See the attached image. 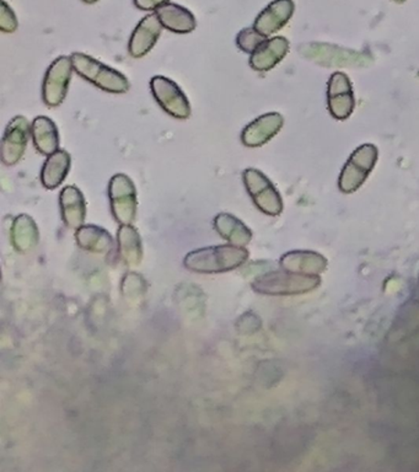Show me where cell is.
<instances>
[{
    "label": "cell",
    "mask_w": 419,
    "mask_h": 472,
    "mask_svg": "<svg viewBox=\"0 0 419 472\" xmlns=\"http://www.w3.org/2000/svg\"><path fill=\"white\" fill-rule=\"evenodd\" d=\"M249 252L242 246L220 245L193 250L184 260L185 267L196 274H223L242 266L249 259Z\"/></svg>",
    "instance_id": "6da1fadb"
},
{
    "label": "cell",
    "mask_w": 419,
    "mask_h": 472,
    "mask_svg": "<svg viewBox=\"0 0 419 472\" xmlns=\"http://www.w3.org/2000/svg\"><path fill=\"white\" fill-rule=\"evenodd\" d=\"M321 284L320 275L296 274L286 270L260 275L253 281V291L266 295H298L314 291Z\"/></svg>",
    "instance_id": "7a4b0ae2"
},
{
    "label": "cell",
    "mask_w": 419,
    "mask_h": 472,
    "mask_svg": "<svg viewBox=\"0 0 419 472\" xmlns=\"http://www.w3.org/2000/svg\"><path fill=\"white\" fill-rule=\"evenodd\" d=\"M73 60L74 70L87 81H91L96 88L111 94H124L130 91V81L120 71L107 67L98 59L75 52L70 56Z\"/></svg>",
    "instance_id": "3957f363"
},
{
    "label": "cell",
    "mask_w": 419,
    "mask_h": 472,
    "mask_svg": "<svg viewBox=\"0 0 419 472\" xmlns=\"http://www.w3.org/2000/svg\"><path fill=\"white\" fill-rule=\"evenodd\" d=\"M111 212L121 225H132L137 220V188L127 175L116 174L110 180Z\"/></svg>",
    "instance_id": "277c9868"
},
{
    "label": "cell",
    "mask_w": 419,
    "mask_h": 472,
    "mask_svg": "<svg viewBox=\"0 0 419 472\" xmlns=\"http://www.w3.org/2000/svg\"><path fill=\"white\" fill-rule=\"evenodd\" d=\"M378 157L379 150L372 145H363L354 150L339 175V189L343 193L356 192L367 181Z\"/></svg>",
    "instance_id": "5b68a950"
},
{
    "label": "cell",
    "mask_w": 419,
    "mask_h": 472,
    "mask_svg": "<svg viewBox=\"0 0 419 472\" xmlns=\"http://www.w3.org/2000/svg\"><path fill=\"white\" fill-rule=\"evenodd\" d=\"M242 180L251 199L261 212L271 217L283 212L282 197L266 175L251 167L243 171Z\"/></svg>",
    "instance_id": "8992f818"
},
{
    "label": "cell",
    "mask_w": 419,
    "mask_h": 472,
    "mask_svg": "<svg viewBox=\"0 0 419 472\" xmlns=\"http://www.w3.org/2000/svg\"><path fill=\"white\" fill-rule=\"evenodd\" d=\"M150 89L156 102L170 116L178 120H188L191 116L188 96L171 79L156 75L150 80Z\"/></svg>",
    "instance_id": "52a82bcc"
},
{
    "label": "cell",
    "mask_w": 419,
    "mask_h": 472,
    "mask_svg": "<svg viewBox=\"0 0 419 472\" xmlns=\"http://www.w3.org/2000/svg\"><path fill=\"white\" fill-rule=\"evenodd\" d=\"M71 57L60 56L49 66L42 84V99L48 107H59L64 102L73 73Z\"/></svg>",
    "instance_id": "ba28073f"
},
{
    "label": "cell",
    "mask_w": 419,
    "mask_h": 472,
    "mask_svg": "<svg viewBox=\"0 0 419 472\" xmlns=\"http://www.w3.org/2000/svg\"><path fill=\"white\" fill-rule=\"evenodd\" d=\"M31 134L27 117L16 116L5 128L2 142V162L6 166H16L24 156Z\"/></svg>",
    "instance_id": "9c48e42d"
},
{
    "label": "cell",
    "mask_w": 419,
    "mask_h": 472,
    "mask_svg": "<svg viewBox=\"0 0 419 472\" xmlns=\"http://www.w3.org/2000/svg\"><path fill=\"white\" fill-rule=\"evenodd\" d=\"M328 102L329 113L336 120H347L353 113L356 100L352 83L345 73L338 71L329 78Z\"/></svg>",
    "instance_id": "30bf717a"
},
{
    "label": "cell",
    "mask_w": 419,
    "mask_h": 472,
    "mask_svg": "<svg viewBox=\"0 0 419 472\" xmlns=\"http://www.w3.org/2000/svg\"><path fill=\"white\" fill-rule=\"evenodd\" d=\"M283 123H285V118L281 113L263 114L242 131V145L247 148H259L266 145L282 130Z\"/></svg>",
    "instance_id": "8fae6325"
},
{
    "label": "cell",
    "mask_w": 419,
    "mask_h": 472,
    "mask_svg": "<svg viewBox=\"0 0 419 472\" xmlns=\"http://www.w3.org/2000/svg\"><path fill=\"white\" fill-rule=\"evenodd\" d=\"M163 27L156 14H149L143 17L131 36L130 45H128L130 55L134 59H142L148 55L159 39Z\"/></svg>",
    "instance_id": "7c38bea8"
},
{
    "label": "cell",
    "mask_w": 419,
    "mask_h": 472,
    "mask_svg": "<svg viewBox=\"0 0 419 472\" xmlns=\"http://www.w3.org/2000/svg\"><path fill=\"white\" fill-rule=\"evenodd\" d=\"M295 5L293 0H274L266 9L256 17L253 28L261 35L268 36L275 34L285 27L295 14Z\"/></svg>",
    "instance_id": "4fadbf2b"
},
{
    "label": "cell",
    "mask_w": 419,
    "mask_h": 472,
    "mask_svg": "<svg viewBox=\"0 0 419 472\" xmlns=\"http://www.w3.org/2000/svg\"><path fill=\"white\" fill-rule=\"evenodd\" d=\"M289 52V41L282 36L267 38L255 52L251 55L250 66L257 71L274 70Z\"/></svg>",
    "instance_id": "5bb4252c"
},
{
    "label": "cell",
    "mask_w": 419,
    "mask_h": 472,
    "mask_svg": "<svg viewBox=\"0 0 419 472\" xmlns=\"http://www.w3.org/2000/svg\"><path fill=\"white\" fill-rule=\"evenodd\" d=\"M60 214L68 228L79 229L84 225L87 217V203L81 189L67 186L59 196Z\"/></svg>",
    "instance_id": "9a60e30c"
},
{
    "label": "cell",
    "mask_w": 419,
    "mask_h": 472,
    "mask_svg": "<svg viewBox=\"0 0 419 472\" xmlns=\"http://www.w3.org/2000/svg\"><path fill=\"white\" fill-rule=\"evenodd\" d=\"M156 16L163 27L175 34H189L196 30L195 16L184 6L167 3L156 9Z\"/></svg>",
    "instance_id": "2e32d148"
},
{
    "label": "cell",
    "mask_w": 419,
    "mask_h": 472,
    "mask_svg": "<svg viewBox=\"0 0 419 472\" xmlns=\"http://www.w3.org/2000/svg\"><path fill=\"white\" fill-rule=\"evenodd\" d=\"M281 266L296 274L320 275L328 268V260L314 252H290L282 257Z\"/></svg>",
    "instance_id": "e0dca14e"
},
{
    "label": "cell",
    "mask_w": 419,
    "mask_h": 472,
    "mask_svg": "<svg viewBox=\"0 0 419 472\" xmlns=\"http://www.w3.org/2000/svg\"><path fill=\"white\" fill-rule=\"evenodd\" d=\"M31 137L35 148L44 156H52L59 150V132L51 118L36 117L31 124Z\"/></svg>",
    "instance_id": "ac0fdd59"
},
{
    "label": "cell",
    "mask_w": 419,
    "mask_h": 472,
    "mask_svg": "<svg viewBox=\"0 0 419 472\" xmlns=\"http://www.w3.org/2000/svg\"><path fill=\"white\" fill-rule=\"evenodd\" d=\"M118 253L125 266L135 267L142 263L141 236L134 225H121L117 231Z\"/></svg>",
    "instance_id": "d6986e66"
},
{
    "label": "cell",
    "mask_w": 419,
    "mask_h": 472,
    "mask_svg": "<svg viewBox=\"0 0 419 472\" xmlns=\"http://www.w3.org/2000/svg\"><path fill=\"white\" fill-rule=\"evenodd\" d=\"M214 229L231 245L245 248L252 239V231L238 218L229 213H220L214 218Z\"/></svg>",
    "instance_id": "ffe728a7"
},
{
    "label": "cell",
    "mask_w": 419,
    "mask_h": 472,
    "mask_svg": "<svg viewBox=\"0 0 419 472\" xmlns=\"http://www.w3.org/2000/svg\"><path fill=\"white\" fill-rule=\"evenodd\" d=\"M71 166L70 154L66 150H59L46 160L41 170V182L45 188L56 189L63 184Z\"/></svg>",
    "instance_id": "44dd1931"
},
{
    "label": "cell",
    "mask_w": 419,
    "mask_h": 472,
    "mask_svg": "<svg viewBox=\"0 0 419 472\" xmlns=\"http://www.w3.org/2000/svg\"><path fill=\"white\" fill-rule=\"evenodd\" d=\"M75 241L82 250L95 253H107L113 249L110 232L96 225H82L75 232Z\"/></svg>",
    "instance_id": "7402d4cb"
},
{
    "label": "cell",
    "mask_w": 419,
    "mask_h": 472,
    "mask_svg": "<svg viewBox=\"0 0 419 472\" xmlns=\"http://www.w3.org/2000/svg\"><path fill=\"white\" fill-rule=\"evenodd\" d=\"M14 248L20 252H27L38 244L39 231L35 220L27 214H20L14 220L12 228Z\"/></svg>",
    "instance_id": "603a6c76"
},
{
    "label": "cell",
    "mask_w": 419,
    "mask_h": 472,
    "mask_svg": "<svg viewBox=\"0 0 419 472\" xmlns=\"http://www.w3.org/2000/svg\"><path fill=\"white\" fill-rule=\"evenodd\" d=\"M266 39V36L261 35L260 32L253 27L243 28V30L240 31L238 36H236V45H238V48L242 49V52L251 53V55H252Z\"/></svg>",
    "instance_id": "cb8c5ba5"
},
{
    "label": "cell",
    "mask_w": 419,
    "mask_h": 472,
    "mask_svg": "<svg viewBox=\"0 0 419 472\" xmlns=\"http://www.w3.org/2000/svg\"><path fill=\"white\" fill-rule=\"evenodd\" d=\"M17 19L16 14H14L13 9L10 8L8 5H6L5 0H2V12H0V28H2L3 32H12L17 30Z\"/></svg>",
    "instance_id": "d4e9b609"
},
{
    "label": "cell",
    "mask_w": 419,
    "mask_h": 472,
    "mask_svg": "<svg viewBox=\"0 0 419 472\" xmlns=\"http://www.w3.org/2000/svg\"><path fill=\"white\" fill-rule=\"evenodd\" d=\"M134 5L137 6L139 10H143V12H152V10H156L167 3L170 0H134Z\"/></svg>",
    "instance_id": "484cf974"
},
{
    "label": "cell",
    "mask_w": 419,
    "mask_h": 472,
    "mask_svg": "<svg viewBox=\"0 0 419 472\" xmlns=\"http://www.w3.org/2000/svg\"><path fill=\"white\" fill-rule=\"evenodd\" d=\"M82 2L87 3V5H94L98 0H82Z\"/></svg>",
    "instance_id": "4316f807"
},
{
    "label": "cell",
    "mask_w": 419,
    "mask_h": 472,
    "mask_svg": "<svg viewBox=\"0 0 419 472\" xmlns=\"http://www.w3.org/2000/svg\"><path fill=\"white\" fill-rule=\"evenodd\" d=\"M395 2H397V3H403V2H406V0H395Z\"/></svg>",
    "instance_id": "83f0119b"
}]
</instances>
